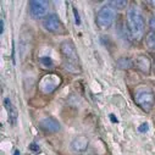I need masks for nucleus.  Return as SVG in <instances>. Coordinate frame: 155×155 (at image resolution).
<instances>
[{"mask_svg": "<svg viewBox=\"0 0 155 155\" xmlns=\"http://www.w3.org/2000/svg\"><path fill=\"white\" fill-rule=\"evenodd\" d=\"M115 18H116V10L111 5H104L97 12L95 23L99 28L106 29L114 23Z\"/></svg>", "mask_w": 155, "mask_h": 155, "instance_id": "39448f33", "label": "nucleus"}, {"mask_svg": "<svg viewBox=\"0 0 155 155\" xmlns=\"http://www.w3.org/2000/svg\"><path fill=\"white\" fill-rule=\"evenodd\" d=\"M60 51L64 59V68L71 73H80L81 72L80 58L73 42L70 39L64 41L60 45Z\"/></svg>", "mask_w": 155, "mask_h": 155, "instance_id": "f03ea898", "label": "nucleus"}, {"mask_svg": "<svg viewBox=\"0 0 155 155\" xmlns=\"http://www.w3.org/2000/svg\"><path fill=\"white\" fill-rule=\"evenodd\" d=\"M145 44L148 47V49L155 51V32H149L145 37Z\"/></svg>", "mask_w": 155, "mask_h": 155, "instance_id": "4468645a", "label": "nucleus"}, {"mask_svg": "<svg viewBox=\"0 0 155 155\" xmlns=\"http://www.w3.org/2000/svg\"><path fill=\"white\" fill-rule=\"evenodd\" d=\"M126 27H127L128 35L132 38L133 41L138 42L143 38L144 31H145V22H144L143 14H142V11L139 10L138 6L133 5L127 10Z\"/></svg>", "mask_w": 155, "mask_h": 155, "instance_id": "f257e3e1", "label": "nucleus"}, {"mask_svg": "<svg viewBox=\"0 0 155 155\" xmlns=\"http://www.w3.org/2000/svg\"><path fill=\"white\" fill-rule=\"evenodd\" d=\"M111 120H112L114 122H117V120H115V117H114V116H112V115H111Z\"/></svg>", "mask_w": 155, "mask_h": 155, "instance_id": "4be33fe9", "label": "nucleus"}, {"mask_svg": "<svg viewBox=\"0 0 155 155\" xmlns=\"http://www.w3.org/2000/svg\"><path fill=\"white\" fill-rule=\"evenodd\" d=\"M38 127H39L44 133H56L60 131L61 126H60V122L51 117V116H48V117H44L39 121L38 124Z\"/></svg>", "mask_w": 155, "mask_h": 155, "instance_id": "6e6552de", "label": "nucleus"}, {"mask_svg": "<svg viewBox=\"0 0 155 155\" xmlns=\"http://www.w3.org/2000/svg\"><path fill=\"white\" fill-rule=\"evenodd\" d=\"M134 66H136V68L139 71V72H142V73H144V74H149L150 73V71H151V61H150V59L147 56V55H138L137 58H136V60H134Z\"/></svg>", "mask_w": 155, "mask_h": 155, "instance_id": "9d476101", "label": "nucleus"}, {"mask_svg": "<svg viewBox=\"0 0 155 155\" xmlns=\"http://www.w3.org/2000/svg\"><path fill=\"white\" fill-rule=\"evenodd\" d=\"M29 14L33 18H42L47 17L49 11V3L43 2V0H32L28 3Z\"/></svg>", "mask_w": 155, "mask_h": 155, "instance_id": "0eeeda50", "label": "nucleus"}, {"mask_svg": "<svg viewBox=\"0 0 155 155\" xmlns=\"http://www.w3.org/2000/svg\"><path fill=\"white\" fill-rule=\"evenodd\" d=\"M39 64H41L42 68H45V70L54 68V61L51 60L50 56H42V58H39Z\"/></svg>", "mask_w": 155, "mask_h": 155, "instance_id": "ddd939ff", "label": "nucleus"}, {"mask_svg": "<svg viewBox=\"0 0 155 155\" xmlns=\"http://www.w3.org/2000/svg\"><path fill=\"white\" fill-rule=\"evenodd\" d=\"M12 60L15 62V42H12Z\"/></svg>", "mask_w": 155, "mask_h": 155, "instance_id": "412c9836", "label": "nucleus"}, {"mask_svg": "<svg viewBox=\"0 0 155 155\" xmlns=\"http://www.w3.org/2000/svg\"><path fill=\"white\" fill-rule=\"evenodd\" d=\"M29 149H31L33 153H39V151H41V147L38 145L37 143H31V144H29Z\"/></svg>", "mask_w": 155, "mask_h": 155, "instance_id": "dca6fc26", "label": "nucleus"}, {"mask_svg": "<svg viewBox=\"0 0 155 155\" xmlns=\"http://www.w3.org/2000/svg\"><path fill=\"white\" fill-rule=\"evenodd\" d=\"M150 4H151V5H154V6H155V2H150Z\"/></svg>", "mask_w": 155, "mask_h": 155, "instance_id": "b1692460", "label": "nucleus"}, {"mask_svg": "<svg viewBox=\"0 0 155 155\" xmlns=\"http://www.w3.org/2000/svg\"><path fill=\"white\" fill-rule=\"evenodd\" d=\"M15 154H16V155H20V151H18V150H16V151H15Z\"/></svg>", "mask_w": 155, "mask_h": 155, "instance_id": "5701e85b", "label": "nucleus"}, {"mask_svg": "<svg viewBox=\"0 0 155 155\" xmlns=\"http://www.w3.org/2000/svg\"><path fill=\"white\" fill-rule=\"evenodd\" d=\"M109 5H111L115 10H116V9L122 10V9H125V8L128 5V3H127V2H125V0H116V2H111Z\"/></svg>", "mask_w": 155, "mask_h": 155, "instance_id": "2eb2a0df", "label": "nucleus"}, {"mask_svg": "<svg viewBox=\"0 0 155 155\" xmlns=\"http://www.w3.org/2000/svg\"><path fill=\"white\" fill-rule=\"evenodd\" d=\"M61 83H62L61 76L51 72V73H47L42 77L39 83H38V88H39V92L42 94L49 95V94L54 93L60 87Z\"/></svg>", "mask_w": 155, "mask_h": 155, "instance_id": "20e7f679", "label": "nucleus"}, {"mask_svg": "<svg viewBox=\"0 0 155 155\" xmlns=\"http://www.w3.org/2000/svg\"><path fill=\"white\" fill-rule=\"evenodd\" d=\"M136 104L145 112H149L155 106V94L148 87H140L134 92Z\"/></svg>", "mask_w": 155, "mask_h": 155, "instance_id": "7ed1b4c3", "label": "nucleus"}, {"mask_svg": "<svg viewBox=\"0 0 155 155\" xmlns=\"http://www.w3.org/2000/svg\"><path fill=\"white\" fill-rule=\"evenodd\" d=\"M43 27L48 32L54 33V34H64V33H66L64 23L61 22L60 17L58 15H55V14H51V15L47 16L43 20Z\"/></svg>", "mask_w": 155, "mask_h": 155, "instance_id": "423d86ee", "label": "nucleus"}, {"mask_svg": "<svg viewBox=\"0 0 155 155\" xmlns=\"http://www.w3.org/2000/svg\"><path fill=\"white\" fill-rule=\"evenodd\" d=\"M89 145V140L86 136L81 134L73 138V140L71 142V150L74 153H84L88 149Z\"/></svg>", "mask_w": 155, "mask_h": 155, "instance_id": "1a4fd4ad", "label": "nucleus"}, {"mask_svg": "<svg viewBox=\"0 0 155 155\" xmlns=\"http://www.w3.org/2000/svg\"><path fill=\"white\" fill-rule=\"evenodd\" d=\"M148 130H149V125H148L147 122H145V124H142V125L138 127V131L142 132V133H143V132H147Z\"/></svg>", "mask_w": 155, "mask_h": 155, "instance_id": "f3484780", "label": "nucleus"}, {"mask_svg": "<svg viewBox=\"0 0 155 155\" xmlns=\"http://www.w3.org/2000/svg\"><path fill=\"white\" fill-rule=\"evenodd\" d=\"M149 27H150L151 32H155V16H153V17L149 20Z\"/></svg>", "mask_w": 155, "mask_h": 155, "instance_id": "a211bd4d", "label": "nucleus"}, {"mask_svg": "<svg viewBox=\"0 0 155 155\" xmlns=\"http://www.w3.org/2000/svg\"><path fill=\"white\" fill-rule=\"evenodd\" d=\"M116 64H117V66L122 70H130L132 66H134V61H132L130 58H126V56H122V58L117 59Z\"/></svg>", "mask_w": 155, "mask_h": 155, "instance_id": "f8f14e48", "label": "nucleus"}, {"mask_svg": "<svg viewBox=\"0 0 155 155\" xmlns=\"http://www.w3.org/2000/svg\"><path fill=\"white\" fill-rule=\"evenodd\" d=\"M4 28H5V23H4V20L0 18V34L4 33Z\"/></svg>", "mask_w": 155, "mask_h": 155, "instance_id": "aec40b11", "label": "nucleus"}, {"mask_svg": "<svg viewBox=\"0 0 155 155\" xmlns=\"http://www.w3.org/2000/svg\"><path fill=\"white\" fill-rule=\"evenodd\" d=\"M73 12H74V21L77 25H80L81 23V20H80V16H78V12H77L76 9H73Z\"/></svg>", "mask_w": 155, "mask_h": 155, "instance_id": "6ab92c4d", "label": "nucleus"}, {"mask_svg": "<svg viewBox=\"0 0 155 155\" xmlns=\"http://www.w3.org/2000/svg\"><path fill=\"white\" fill-rule=\"evenodd\" d=\"M154 73H155V64H154Z\"/></svg>", "mask_w": 155, "mask_h": 155, "instance_id": "393cba45", "label": "nucleus"}, {"mask_svg": "<svg viewBox=\"0 0 155 155\" xmlns=\"http://www.w3.org/2000/svg\"><path fill=\"white\" fill-rule=\"evenodd\" d=\"M4 104H5V109L8 111L9 122L11 124V126H16V124H17V110H16V107L12 105V103L9 98H5Z\"/></svg>", "mask_w": 155, "mask_h": 155, "instance_id": "9b49d317", "label": "nucleus"}]
</instances>
